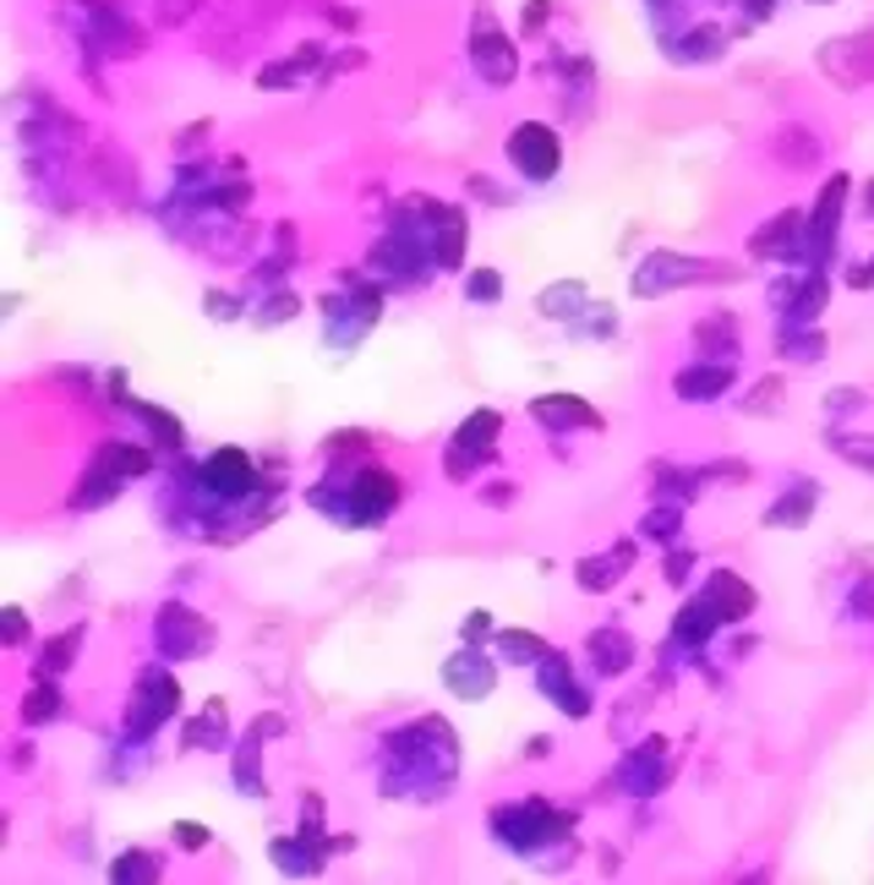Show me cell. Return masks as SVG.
<instances>
[{
  "label": "cell",
  "mask_w": 874,
  "mask_h": 885,
  "mask_svg": "<svg viewBox=\"0 0 874 885\" xmlns=\"http://www.w3.org/2000/svg\"><path fill=\"white\" fill-rule=\"evenodd\" d=\"M728 274L732 269H706V263L678 258V252H651V258L634 269V295L656 301V295L678 291V285H689V280H728Z\"/></svg>",
  "instance_id": "6da1fadb"
},
{
  "label": "cell",
  "mask_w": 874,
  "mask_h": 885,
  "mask_svg": "<svg viewBox=\"0 0 874 885\" xmlns=\"http://www.w3.org/2000/svg\"><path fill=\"white\" fill-rule=\"evenodd\" d=\"M509 164H514L525 181H553L558 164H564L558 132H547V127H536V121L514 127V132H509Z\"/></svg>",
  "instance_id": "7a4b0ae2"
},
{
  "label": "cell",
  "mask_w": 874,
  "mask_h": 885,
  "mask_svg": "<svg viewBox=\"0 0 874 885\" xmlns=\"http://www.w3.org/2000/svg\"><path fill=\"white\" fill-rule=\"evenodd\" d=\"M470 61H476V72H481L492 88L514 83V44L498 33V17H492L487 6H481L476 22H470Z\"/></svg>",
  "instance_id": "3957f363"
},
{
  "label": "cell",
  "mask_w": 874,
  "mask_h": 885,
  "mask_svg": "<svg viewBox=\"0 0 874 885\" xmlns=\"http://www.w3.org/2000/svg\"><path fill=\"white\" fill-rule=\"evenodd\" d=\"M815 61H820V72H826L837 88H864V83L874 77V33L837 39V44H826Z\"/></svg>",
  "instance_id": "277c9868"
},
{
  "label": "cell",
  "mask_w": 874,
  "mask_h": 885,
  "mask_svg": "<svg viewBox=\"0 0 874 885\" xmlns=\"http://www.w3.org/2000/svg\"><path fill=\"white\" fill-rule=\"evenodd\" d=\"M498 433H503V416H498V411H470V416H465V427H459V438H454V448H448V476H454V481H465V476H470V465L492 454Z\"/></svg>",
  "instance_id": "5b68a950"
},
{
  "label": "cell",
  "mask_w": 874,
  "mask_h": 885,
  "mask_svg": "<svg viewBox=\"0 0 874 885\" xmlns=\"http://www.w3.org/2000/svg\"><path fill=\"white\" fill-rule=\"evenodd\" d=\"M159 645H164L170 656H203V651L214 645V623L197 618L192 607L170 601V607L159 612Z\"/></svg>",
  "instance_id": "8992f818"
},
{
  "label": "cell",
  "mask_w": 874,
  "mask_h": 885,
  "mask_svg": "<svg viewBox=\"0 0 874 885\" xmlns=\"http://www.w3.org/2000/svg\"><path fill=\"white\" fill-rule=\"evenodd\" d=\"M443 684H448L459 700H487L492 684H498V667H492L476 645H465V651H454V656L443 662Z\"/></svg>",
  "instance_id": "52a82bcc"
},
{
  "label": "cell",
  "mask_w": 874,
  "mask_h": 885,
  "mask_svg": "<svg viewBox=\"0 0 874 885\" xmlns=\"http://www.w3.org/2000/svg\"><path fill=\"white\" fill-rule=\"evenodd\" d=\"M175 706H181V684H175L170 673H153L143 689H138V711H127V728H132L138 738H148Z\"/></svg>",
  "instance_id": "ba28073f"
},
{
  "label": "cell",
  "mask_w": 874,
  "mask_h": 885,
  "mask_svg": "<svg viewBox=\"0 0 874 885\" xmlns=\"http://www.w3.org/2000/svg\"><path fill=\"white\" fill-rule=\"evenodd\" d=\"M531 416H536L542 427H558V433H569V427L601 433V416H596L585 400H575V394H542V400L531 405Z\"/></svg>",
  "instance_id": "9c48e42d"
},
{
  "label": "cell",
  "mask_w": 874,
  "mask_h": 885,
  "mask_svg": "<svg viewBox=\"0 0 874 885\" xmlns=\"http://www.w3.org/2000/svg\"><path fill=\"white\" fill-rule=\"evenodd\" d=\"M542 689H547V700L564 706L569 717H585V711H590V700L580 695V684H575V673H569V662H564L558 651L542 656Z\"/></svg>",
  "instance_id": "30bf717a"
},
{
  "label": "cell",
  "mask_w": 874,
  "mask_h": 885,
  "mask_svg": "<svg viewBox=\"0 0 874 885\" xmlns=\"http://www.w3.org/2000/svg\"><path fill=\"white\" fill-rule=\"evenodd\" d=\"M203 476L219 487V492H252V454L247 448H214L208 454V465H203Z\"/></svg>",
  "instance_id": "8fae6325"
},
{
  "label": "cell",
  "mask_w": 874,
  "mask_h": 885,
  "mask_svg": "<svg viewBox=\"0 0 874 885\" xmlns=\"http://www.w3.org/2000/svg\"><path fill=\"white\" fill-rule=\"evenodd\" d=\"M706 601H711L722 618H749V612H754V586H743L738 575L722 569V575L706 580Z\"/></svg>",
  "instance_id": "7c38bea8"
},
{
  "label": "cell",
  "mask_w": 874,
  "mask_h": 885,
  "mask_svg": "<svg viewBox=\"0 0 874 885\" xmlns=\"http://www.w3.org/2000/svg\"><path fill=\"white\" fill-rule=\"evenodd\" d=\"M433 258L443 263V269H459V258H465V219H459L454 208H437Z\"/></svg>",
  "instance_id": "4fadbf2b"
},
{
  "label": "cell",
  "mask_w": 874,
  "mask_h": 885,
  "mask_svg": "<svg viewBox=\"0 0 874 885\" xmlns=\"http://www.w3.org/2000/svg\"><path fill=\"white\" fill-rule=\"evenodd\" d=\"M728 383V367H689V372H678V400H722Z\"/></svg>",
  "instance_id": "5bb4252c"
},
{
  "label": "cell",
  "mask_w": 874,
  "mask_h": 885,
  "mask_svg": "<svg viewBox=\"0 0 874 885\" xmlns=\"http://www.w3.org/2000/svg\"><path fill=\"white\" fill-rule=\"evenodd\" d=\"M94 470H105V476L127 481V476H143L148 470V454L143 448H132V442H105V448L94 454Z\"/></svg>",
  "instance_id": "9a60e30c"
},
{
  "label": "cell",
  "mask_w": 874,
  "mask_h": 885,
  "mask_svg": "<svg viewBox=\"0 0 874 885\" xmlns=\"http://www.w3.org/2000/svg\"><path fill=\"white\" fill-rule=\"evenodd\" d=\"M848 175H831L826 181V192H820V203H815V236L826 241V236H837V214H842V197H848Z\"/></svg>",
  "instance_id": "2e32d148"
},
{
  "label": "cell",
  "mask_w": 874,
  "mask_h": 885,
  "mask_svg": "<svg viewBox=\"0 0 874 885\" xmlns=\"http://www.w3.org/2000/svg\"><path fill=\"white\" fill-rule=\"evenodd\" d=\"M793 230H798V214H776L765 230H754L749 252H754V258H782L776 247H787V241H793Z\"/></svg>",
  "instance_id": "e0dca14e"
},
{
  "label": "cell",
  "mask_w": 874,
  "mask_h": 885,
  "mask_svg": "<svg viewBox=\"0 0 874 885\" xmlns=\"http://www.w3.org/2000/svg\"><path fill=\"white\" fill-rule=\"evenodd\" d=\"M717 618H722V612H717L711 601H689V607L678 612V629H673V634H678L684 645H695V640H706V634L717 629Z\"/></svg>",
  "instance_id": "ac0fdd59"
},
{
  "label": "cell",
  "mask_w": 874,
  "mask_h": 885,
  "mask_svg": "<svg viewBox=\"0 0 874 885\" xmlns=\"http://www.w3.org/2000/svg\"><path fill=\"white\" fill-rule=\"evenodd\" d=\"M809 509H815V487H798L793 498H782V503L765 514V525H793V531H798V525H809Z\"/></svg>",
  "instance_id": "d6986e66"
},
{
  "label": "cell",
  "mask_w": 874,
  "mask_h": 885,
  "mask_svg": "<svg viewBox=\"0 0 874 885\" xmlns=\"http://www.w3.org/2000/svg\"><path fill=\"white\" fill-rule=\"evenodd\" d=\"M629 634H618V629H601L596 634V662H601V673H623L629 667Z\"/></svg>",
  "instance_id": "ffe728a7"
},
{
  "label": "cell",
  "mask_w": 874,
  "mask_h": 885,
  "mask_svg": "<svg viewBox=\"0 0 874 885\" xmlns=\"http://www.w3.org/2000/svg\"><path fill=\"white\" fill-rule=\"evenodd\" d=\"M55 711H61V689H50V684H39V689L22 700V722H28V728L55 722Z\"/></svg>",
  "instance_id": "44dd1931"
},
{
  "label": "cell",
  "mask_w": 874,
  "mask_h": 885,
  "mask_svg": "<svg viewBox=\"0 0 874 885\" xmlns=\"http://www.w3.org/2000/svg\"><path fill=\"white\" fill-rule=\"evenodd\" d=\"M503 656H514V662H542V656H547V640H542V634H525V629H509V634H503Z\"/></svg>",
  "instance_id": "7402d4cb"
},
{
  "label": "cell",
  "mask_w": 874,
  "mask_h": 885,
  "mask_svg": "<svg viewBox=\"0 0 874 885\" xmlns=\"http://www.w3.org/2000/svg\"><path fill=\"white\" fill-rule=\"evenodd\" d=\"M77 640H83V629H66L61 640H50V651L39 656V678H44V673H61V667L77 656Z\"/></svg>",
  "instance_id": "603a6c76"
},
{
  "label": "cell",
  "mask_w": 874,
  "mask_h": 885,
  "mask_svg": "<svg viewBox=\"0 0 874 885\" xmlns=\"http://www.w3.org/2000/svg\"><path fill=\"white\" fill-rule=\"evenodd\" d=\"M465 291H470V301L492 306V301H503V274H498V269H476V274L465 280Z\"/></svg>",
  "instance_id": "cb8c5ba5"
},
{
  "label": "cell",
  "mask_w": 874,
  "mask_h": 885,
  "mask_svg": "<svg viewBox=\"0 0 874 885\" xmlns=\"http://www.w3.org/2000/svg\"><path fill=\"white\" fill-rule=\"evenodd\" d=\"M110 875H116V881H159V864H153L148 853H121Z\"/></svg>",
  "instance_id": "d4e9b609"
},
{
  "label": "cell",
  "mask_w": 874,
  "mask_h": 885,
  "mask_svg": "<svg viewBox=\"0 0 874 885\" xmlns=\"http://www.w3.org/2000/svg\"><path fill=\"white\" fill-rule=\"evenodd\" d=\"M295 312H301V295L280 291V301H269V306H258V328H274V323H291Z\"/></svg>",
  "instance_id": "484cf974"
},
{
  "label": "cell",
  "mask_w": 874,
  "mask_h": 885,
  "mask_svg": "<svg viewBox=\"0 0 874 885\" xmlns=\"http://www.w3.org/2000/svg\"><path fill=\"white\" fill-rule=\"evenodd\" d=\"M580 301H585V285H553V291H547V301H542V312H553V317H558L564 306L575 312Z\"/></svg>",
  "instance_id": "4316f807"
},
{
  "label": "cell",
  "mask_w": 874,
  "mask_h": 885,
  "mask_svg": "<svg viewBox=\"0 0 874 885\" xmlns=\"http://www.w3.org/2000/svg\"><path fill=\"white\" fill-rule=\"evenodd\" d=\"M678 531V514L673 509H651L645 514V536H673Z\"/></svg>",
  "instance_id": "83f0119b"
},
{
  "label": "cell",
  "mask_w": 874,
  "mask_h": 885,
  "mask_svg": "<svg viewBox=\"0 0 874 885\" xmlns=\"http://www.w3.org/2000/svg\"><path fill=\"white\" fill-rule=\"evenodd\" d=\"M203 306H208V317H219V323H230V317L241 312V306H236L225 291H208V301H203Z\"/></svg>",
  "instance_id": "f1b7e54d"
},
{
  "label": "cell",
  "mask_w": 874,
  "mask_h": 885,
  "mask_svg": "<svg viewBox=\"0 0 874 885\" xmlns=\"http://www.w3.org/2000/svg\"><path fill=\"white\" fill-rule=\"evenodd\" d=\"M6 640H11V645H28V618H22L17 607H6Z\"/></svg>",
  "instance_id": "f546056e"
},
{
  "label": "cell",
  "mask_w": 874,
  "mask_h": 885,
  "mask_svg": "<svg viewBox=\"0 0 874 885\" xmlns=\"http://www.w3.org/2000/svg\"><path fill=\"white\" fill-rule=\"evenodd\" d=\"M175 842H181V848H203L208 831H203V826H175Z\"/></svg>",
  "instance_id": "4dcf8cb0"
},
{
  "label": "cell",
  "mask_w": 874,
  "mask_h": 885,
  "mask_svg": "<svg viewBox=\"0 0 874 885\" xmlns=\"http://www.w3.org/2000/svg\"><path fill=\"white\" fill-rule=\"evenodd\" d=\"M542 17H547V0H536V6H531V17H525V33H536V28H542Z\"/></svg>",
  "instance_id": "1f68e13d"
},
{
  "label": "cell",
  "mask_w": 874,
  "mask_h": 885,
  "mask_svg": "<svg viewBox=\"0 0 874 885\" xmlns=\"http://www.w3.org/2000/svg\"><path fill=\"white\" fill-rule=\"evenodd\" d=\"M487 629H492V618H487V612H476V618L465 623V634H487Z\"/></svg>",
  "instance_id": "d6a6232c"
},
{
  "label": "cell",
  "mask_w": 874,
  "mask_h": 885,
  "mask_svg": "<svg viewBox=\"0 0 874 885\" xmlns=\"http://www.w3.org/2000/svg\"><path fill=\"white\" fill-rule=\"evenodd\" d=\"M859 612H874V586L859 590Z\"/></svg>",
  "instance_id": "836d02e7"
},
{
  "label": "cell",
  "mask_w": 874,
  "mask_h": 885,
  "mask_svg": "<svg viewBox=\"0 0 874 885\" xmlns=\"http://www.w3.org/2000/svg\"><path fill=\"white\" fill-rule=\"evenodd\" d=\"M870 214H874V181H870Z\"/></svg>",
  "instance_id": "e575fe53"
}]
</instances>
